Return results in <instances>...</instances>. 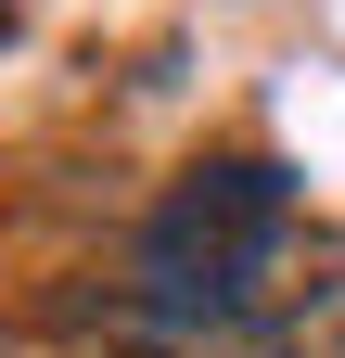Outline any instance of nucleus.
<instances>
[{
	"instance_id": "obj_2",
	"label": "nucleus",
	"mask_w": 345,
	"mask_h": 358,
	"mask_svg": "<svg viewBox=\"0 0 345 358\" xmlns=\"http://www.w3.org/2000/svg\"><path fill=\"white\" fill-rule=\"evenodd\" d=\"M269 358H345V243H320L307 268H281V294H269Z\"/></svg>"
},
{
	"instance_id": "obj_3",
	"label": "nucleus",
	"mask_w": 345,
	"mask_h": 358,
	"mask_svg": "<svg viewBox=\"0 0 345 358\" xmlns=\"http://www.w3.org/2000/svg\"><path fill=\"white\" fill-rule=\"evenodd\" d=\"M0 38H13V0H0Z\"/></svg>"
},
{
	"instance_id": "obj_1",
	"label": "nucleus",
	"mask_w": 345,
	"mask_h": 358,
	"mask_svg": "<svg viewBox=\"0 0 345 358\" xmlns=\"http://www.w3.org/2000/svg\"><path fill=\"white\" fill-rule=\"evenodd\" d=\"M294 268V179L269 154H205L166 179V205L141 217V307L166 333H243L269 320Z\"/></svg>"
}]
</instances>
